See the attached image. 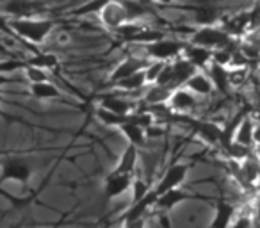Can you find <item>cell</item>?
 Returning <instances> with one entry per match:
<instances>
[{
  "label": "cell",
  "mask_w": 260,
  "mask_h": 228,
  "mask_svg": "<svg viewBox=\"0 0 260 228\" xmlns=\"http://www.w3.org/2000/svg\"><path fill=\"white\" fill-rule=\"evenodd\" d=\"M255 68H260V55H258V59H256V64H255Z\"/></svg>",
  "instance_id": "obj_37"
},
{
  "label": "cell",
  "mask_w": 260,
  "mask_h": 228,
  "mask_svg": "<svg viewBox=\"0 0 260 228\" xmlns=\"http://www.w3.org/2000/svg\"><path fill=\"white\" fill-rule=\"evenodd\" d=\"M134 180V173H116L111 171L104 182V198L112 200L126 192Z\"/></svg>",
  "instance_id": "obj_9"
},
{
  "label": "cell",
  "mask_w": 260,
  "mask_h": 228,
  "mask_svg": "<svg viewBox=\"0 0 260 228\" xmlns=\"http://www.w3.org/2000/svg\"><path fill=\"white\" fill-rule=\"evenodd\" d=\"M145 2H146V0H145Z\"/></svg>",
  "instance_id": "obj_41"
},
{
  "label": "cell",
  "mask_w": 260,
  "mask_h": 228,
  "mask_svg": "<svg viewBox=\"0 0 260 228\" xmlns=\"http://www.w3.org/2000/svg\"><path fill=\"white\" fill-rule=\"evenodd\" d=\"M255 128H256V118L253 114H242L241 120L235 125L232 141L239 143L242 146H248V148H253L255 146Z\"/></svg>",
  "instance_id": "obj_13"
},
{
  "label": "cell",
  "mask_w": 260,
  "mask_h": 228,
  "mask_svg": "<svg viewBox=\"0 0 260 228\" xmlns=\"http://www.w3.org/2000/svg\"><path fill=\"white\" fill-rule=\"evenodd\" d=\"M0 118L8 123H18V125H23V127H32V128H43V131H48V132H66V131H57V128H52V127H45V125H36V123H30V121L23 120V118H18V116H13L9 112H6L4 109L0 107Z\"/></svg>",
  "instance_id": "obj_29"
},
{
  "label": "cell",
  "mask_w": 260,
  "mask_h": 228,
  "mask_svg": "<svg viewBox=\"0 0 260 228\" xmlns=\"http://www.w3.org/2000/svg\"><path fill=\"white\" fill-rule=\"evenodd\" d=\"M118 131L125 136L126 141L136 145L138 148H146V146H148V132H146V128L141 127V125L126 120L123 125H119Z\"/></svg>",
  "instance_id": "obj_18"
},
{
  "label": "cell",
  "mask_w": 260,
  "mask_h": 228,
  "mask_svg": "<svg viewBox=\"0 0 260 228\" xmlns=\"http://www.w3.org/2000/svg\"><path fill=\"white\" fill-rule=\"evenodd\" d=\"M168 104H170L171 111L180 112V114H187V112H192L198 107V96L189 87L182 86L171 91V96L168 100Z\"/></svg>",
  "instance_id": "obj_11"
},
{
  "label": "cell",
  "mask_w": 260,
  "mask_h": 228,
  "mask_svg": "<svg viewBox=\"0 0 260 228\" xmlns=\"http://www.w3.org/2000/svg\"><path fill=\"white\" fill-rule=\"evenodd\" d=\"M235 214H237V207L226 198H216L214 200V217L210 221V226H232Z\"/></svg>",
  "instance_id": "obj_15"
},
{
  "label": "cell",
  "mask_w": 260,
  "mask_h": 228,
  "mask_svg": "<svg viewBox=\"0 0 260 228\" xmlns=\"http://www.w3.org/2000/svg\"><path fill=\"white\" fill-rule=\"evenodd\" d=\"M191 168H192V164H187V162H173L164 171L160 180L153 185V191H155L157 194H162V192L170 191V189L182 185L185 178H187V173Z\"/></svg>",
  "instance_id": "obj_6"
},
{
  "label": "cell",
  "mask_w": 260,
  "mask_h": 228,
  "mask_svg": "<svg viewBox=\"0 0 260 228\" xmlns=\"http://www.w3.org/2000/svg\"><path fill=\"white\" fill-rule=\"evenodd\" d=\"M47 72H48L47 68H41V66H38V64H27L25 68H23L25 79L29 80L30 84H34V82H47V80H50V77H48Z\"/></svg>",
  "instance_id": "obj_28"
},
{
  "label": "cell",
  "mask_w": 260,
  "mask_h": 228,
  "mask_svg": "<svg viewBox=\"0 0 260 228\" xmlns=\"http://www.w3.org/2000/svg\"><path fill=\"white\" fill-rule=\"evenodd\" d=\"M100 22L107 27L109 30L116 29L121 23L130 22V13L126 9V6L123 4V0H111L107 6L100 11Z\"/></svg>",
  "instance_id": "obj_7"
},
{
  "label": "cell",
  "mask_w": 260,
  "mask_h": 228,
  "mask_svg": "<svg viewBox=\"0 0 260 228\" xmlns=\"http://www.w3.org/2000/svg\"><path fill=\"white\" fill-rule=\"evenodd\" d=\"M187 120V118H185ZM191 123V128L203 143L207 145H219L223 139V128L214 121L207 120H187Z\"/></svg>",
  "instance_id": "obj_14"
},
{
  "label": "cell",
  "mask_w": 260,
  "mask_h": 228,
  "mask_svg": "<svg viewBox=\"0 0 260 228\" xmlns=\"http://www.w3.org/2000/svg\"><path fill=\"white\" fill-rule=\"evenodd\" d=\"M34 171L36 170H34L30 159H27V157H20L16 153H13L11 157H0V185L6 184V182H20V184L25 185L34 177ZM0 196L9 200L13 207L30 205L29 196L27 198H16L2 187H0Z\"/></svg>",
  "instance_id": "obj_1"
},
{
  "label": "cell",
  "mask_w": 260,
  "mask_h": 228,
  "mask_svg": "<svg viewBox=\"0 0 260 228\" xmlns=\"http://www.w3.org/2000/svg\"><path fill=\"white\" fill-rule=\"evenodd\" d=\"M138 160H139V148L136 145H132V143H128L112 171H116V173H134L136 166H138Z\"/></svg>",
  "instance_id": "obj_22"
},
{
  "label": "cell",
  "mask_w": 260,
  "mask_h": 228,
  "mask_svg": "<svg viewBox=\"0 0 260 228\" xmlns=\"http://www.w3.org/2000/svg\"><path fill=\"white\" fill-rule=\"evenodd\" d=\"M150 189H152V185H150L145 178H139V177L134 178V180H132V185H130V191H132V200H130V203L139 202L141 198H145V196L150 192Z\"/></svg>",
  "instance_id": "obj_30"
},
{
  "label": "cell",
  "mask_w": 260,
  "mask_h": 228,
  "mask_svg": "<svg viewBox=\"0 0 260 228\" xmlns=\"http://www.w3.org/2000/svg\"><path fill=\"white\" fill-rule=\"evenodd\" d=\"M189 43H196L210 48V50H217V48L232 47V45L239 43V40L232 38L223 29V25L217 23V25H203L194 29L189 36Z\"/></svg>",
  "instance_id": "obj_3"
},
{
  "label": "cell",
  "mask_w": 260,
  "mask_h": 228,
  "mask_svg": "<svg viewBox=\"0 0 260 228\" xmlns=\"http://www.w3.org/2000/svg\"><path fill=\"white\" fill-rule=\"evenodd\" d=\"M185 87H189L196 96H210V94L216 91L212 79L209 77V73H203V70H198V72L185 82Z\"/></svg>",
  "instance_id": "obj_20"
},
{
  "label": "cell",
  "mask_w": 260,
  "mask_h": 228,
  "mask_svg": "<svg viewBox=\"0 0 260 228\" xmlns=\"http://www.w3.org/2000/svg\"><path fill=\"white\" fill-rule=\"evenodd\" d=\"M146 84H148L146 82V73H145V68H143V70H139V72L128 75L126 79L116 82L114 87H118V89H121V91H139V89H143Z\"/></svg>",
  "instance_id": "obj_26"
},
{
  "label": "cell",
  "mask_w": 260,
  "mask_h": 228,
  "mask_svg": "<svg viewBox=\"0 0 260 228\" xmlns=\"http://www.w3.org/2000/svg\"><path fill=\"white\" fill-rule=\"evenodd\" d=\"M155 2H159V4H162V6H171L175 0H155Z\"/></svg>",
  "instance_id": "obj_36"
},
{
  "label": "cell",
  "mask_w": 260,
  "mask_h": 228,
  "mask_svg": "<svg viewBox=\"0 0 260 228\" xmlns=\"http://www.w3.org/2000/svg\"><path fill=\"white\" fill-rule=\"evenodd\" d=\"M171 64H173V82H171V89H177V87L185 86V82L198 72V68H196L191 61H187L184 55L173 59Z\"/></svg>",
  "instance_id": "obj_17"
},
{
  "label": "cell",
  "mask_w": 260,
  "mask_h": 228,
  "mask_svg": "<svg viewBox=\"0 0 260 228\" xmlns=\"http://www.w3.org/2000/svg\"><path fill=\"white\" fill-rule=\"evenodd\" d=\"M29 93H30V96H34L36 100H59V102H62V104H66V105H72V107H79L75 102L68 100V98L64 96V93L59 89L57 84L50 82V80H47V82L30 84Z\"/></svg>",
  "instance_id": "obj_12"
},
{
  "label": "cell",
  "mask_w": 260,
  "mask_h": 228,
  "mask_svg": "<svg viewBox=\"0 0 260 228\" xmlns=\"http://www.w3.org/2000/svg\"><path fill=\"white\" fill-rule=\"evenodd\" d=\"M0 55H4V57H15L16 54L11 50V48L6 47V45L2 43V41H0Z\"/></svg>",
  "instance_id": "obj_33"
},
{
  "label": "cell",
  "mask_w": 260,
  "mask_h": 228,
  "mask_svg": "<svg viewBox=\"0 0 260 228\" xmlns=\"http://www.w3.org/2000/svg\"><path fill=\"white\" fill-rule=\"evenodd\" d=\"M253 4H260V0H253Z\"/></svg>",
  "instance_id": "obj_39"
},
{
  "label": "cell",
  "mask_w": 260,
  "mask_h": 228,
  "mask_svg": "<svg viewBox=\"0 0 260 228\" xmlns=\"http://www.w3.org/2000/svg\"><path fill=\"white\" fill-rule=\"evenodd\" d=\"M253 152H255V155L260 159V143H255V146H253Z\"/></svg>",
  "instance_id": "obj_35"
},
{
  "label": "cell",
  "mask_w": 260,
  "mask_h": 228,
  "mask_svg": "<svg viewBox=\"0 0 260 228\" xmlns=\"http://www.w3.org/2000/svg\"><path fill=\"white\" fill-rule=\"evenodd\" d=\"M59 20L54 18H9V25L15 34L23 41H30L32 45H41L50 32L59 25Z\"/></svg>",
  "instance_id": "obj_2"
},
{
  "label": "cell",
  "mask_w": 260,
  "mask_h": 228,
  "mask_svg": "<svg viewBox=\"0 0 260 228\" xmlns=\"http://www.w3.org/2000/svg\"><path fill=\"white\" fill-rule=\"evenodd\" d=\"M100 105L118 112V114H126V116L134 111V102H130L128 98L123 96H114V94H102Z\"/></svg>",
  "instance_id": "obj_23"
},
{
  "label": "cell",
  "mask_w": 260,
  "mask_h": 228,
  "mask_svg": "<svg viewBox=\"0 0 260 228\" xmlns=\"http://www.w3.org/2000/svg\"><path fill=\"white\" fill-rule=\"evenodd\" d=\"M4 102H8V100H6V98L2 96V94H0V104H4Z\"/></svg>",
  "instance_id": "obj_38"
},
{
  "label": "cell",
  "mask_w": 260,
  "mask_h": 228,
  "mask_svg": "<svg viewBox=\"0 0 260 228\" xmlns=\"http://www.w3.org/2000/svg\"><path fill=\"white\" fill-rule=\"evenodd\" d=\"M94 116H96V120L100 121L102 125L111 127V128H118L119 125H123L126 120H128L126 114H118V112L111 111V109L104 107V105H100V104H98L96 109H94Z\"/></svg>",
  "instance_id": "obj_24"
},
{
  "label": "cell",
  "mask_w": 260,
  "mask_h": 228,
  "mask_svg": "<svg viewBox=\"0 0 260 228\" xmlns=\"http://www.w3.org/2000/svg\"><path fill=\"white\" fill-rule=\"evenodd\" d=\"M205 72L209 73V77L212 79L214 87H216L217 93H221V94H228V93H230L232 84H230V73H228V66L217 64V62L212 61Z\"/></svg>",
  "instance_id": "obj_19"
},
{
  "label": "cell",
  "mask_w": 260,
  "mask_h": 228,
  "mask_svg": "<svg viewBox=\"0 0 260 228\" xmlns=\"http://www.w3.org/2000/svg\"><path fill=\"white\" fill-rule=\"evenodd\" d=\"M0 32L8 34V36H13V38H18L15 34V30L11 29V25H9V18H6L4 15H0ZM20 40V38H18Z\"/></svg>",
  "instance_id": "obj_32"
},
{
  "label": "cell",
  "mask_w": 260,
  "mask_h": 228,
  "mask_svg": "<svg viewBox=\"0 0 260 228\" xmlns=\"http://www.w3.org/2000/svg\"><path fill=\"white\" fill-rule=\"evenodd\" d=\"M192 15H194V23L198 27L203 25H217L223 20V15L217 8L210 4H202L198 8H191Z\"/></svg>",
  "instance_id": "obj_21"
},
{
  "label": "cell",
  "mask_w": 260,
  "mask_h": 228,
  "mask_svg": "<svg viewBox=\"0 0 260 228\" xmlns=\"http://www.w3.org/2000/svg\"><path fill=\"white\" fill-rule=\"evenodd\" d=\"M164 64H166V61H155V59H152V61L146 64L145 68V73H146V82L148 84H155L157 79H159L160 72H162Z\"/></svg>",
  "instance_id": "obj_31"
},
{
  "label": "cell",
  "mask_w": 260,
  "mask_h": 228,
  "mask_svg": "<svg viewBox=\"0 0 260 228\" xmlns=\"http://www.w3.org/2000/svg\"><path fill=\"white\" fill-rule=\"evenodd\" d=\"M203 198H207V196L192 194V192L182 189V185H178V187H173V189H170V191L157 196V202L153 209L162 210V212H170V210H173L177 205H180L182 202H187V200H203Z\"/></svg>",
  "instance_id": "obj_8"
},
{
  "label": "cell",
  "mask_w": 260,
  "mask_h": 228,
  "mask_svg": "<svg viewBox=\"0 0 260 228\" xmlns=\"http://www.w3.org/2000/svg\"><path fill=\"white\" fill-rule=\"evenodd\" d=\"M145 54L148 59H155V61H173V59L180 57L182 52L185 48V43L180 40H170V38H160L152 43H145Z\"/></svg>",
  "instance_id": "obj_4"
},
{
  "label": "cell",
  "mask_w": 260,
  "mask_h": 228,
  "mask_svg": "<svg viewBox=\"0 0 260 228\" xmlns=\"http://www.w3.org/2000/svg\"><path fill=\"white\" fill-rule=\"evenodd\" d=\"M111 0H87L86 4L79 6V8L72 9L68 13L73 18H82V16H91V15H100V11L109 4Z\"/></svg>",
  "instance_id": "obj_27"
},
{
  "label": "cell",
  "mask_w": 260,
  "mask_h": 228,
  "mask_svg": "<svg viewBox=\"0 0 260 228\" xmlns=\"http://www.w3.org/2000/svg\"><path fill=\"white\" fill-rule=\"evenodd\" d=\"M0 2H4V0H0Z\"/></svg>",
  "instance_id": "obj_40"
},
{
  "label": "cell",
  "mask_w": 260,
  "mask_h": 228,
  "mask_svg": "<svg viewBox=\"0 0 260 228\" xmlns=\"http://www.w3.org/2000/svg\"><path fill=\"white\" fill-rule=\"evenodd\" d=\"M253 77H255V82H256V86H258V89H260V68L255 70V75H253Z\"/></svg>",
  "instance_id": "obj_34"
},
{
  "label": "cell",
  "mask_w": 260,
  "mask_h": 228,
  "mask_svg": "<svg viewBox=\"0 0 260 228\" xmlns=\"http://www.w3.org/2000/svg\"><path fill=\"white\" fill-rule=\"evenodd\" d=\"M171 96V89L168 86H162V84H150L148 89L145 93V98L143 100L148 105H162L170 100Z\"/></svg>",
  "instance_id": "obj_25"
},
{
  "label": "cell",
  "mask_w": 260,
  "mask_h": 228,
  "mask_svg": "<svg viewBox=\"0 0 260 228\" xmlns=\"http://www.w3.org/2000/svg\"><path fill=\"white\" fill-rule=\"evenodd\" d=\"M148 62H150L148 57L128 55V57H125L118 66H116L114 70H112L111 75H109V79H107V84H112V86H114L116 82L126 79V77L132 75V73H136V72H139V70L146 68V64H148Z\"/></svg>",
  "instance_id": "obj_10"
},
{
  "label": "cell",
  "mask_w": 260,
  "mask_h": 228,
  "mask_svg": "<svg viewBox=\"0 0 260 228\" xmlns=\"http://www.w3.org/2000/svg\"><path fill=\"white\" fill-rule=\"evenodd\" d=\"M2 9L9 18H36L48 13L45 0H4Z\"/></svg>",
  "instance_id": "obj_5"
},
{
  "label": "cell",
  "mask_w": 260,
  "mask_h": 228,
  "mask_svg": "<svg viewBox=\"0 0 260 228\" xmlns=\"http://www.w3.org/2000/svg\"><path fill=\"white\" fill-rule=\"evenodd\" d=\"M182 55H184L187 61H191L198 70H203V72H205V70L210 66V62H212L214 50H210V48H207V47H202V45L189 43L187 41Z\"/></svg>",
  "instance_id": "obj_16"
}]
</instances>
